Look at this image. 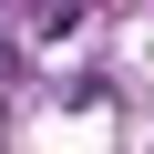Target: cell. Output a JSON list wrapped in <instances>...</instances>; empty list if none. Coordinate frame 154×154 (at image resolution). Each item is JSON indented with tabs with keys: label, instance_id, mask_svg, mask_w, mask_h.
<instances>
[]
</instances>
